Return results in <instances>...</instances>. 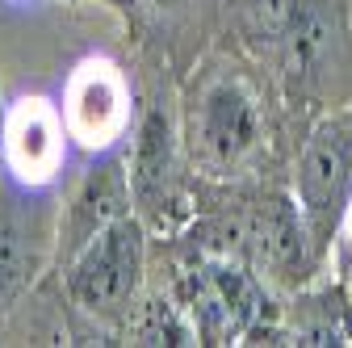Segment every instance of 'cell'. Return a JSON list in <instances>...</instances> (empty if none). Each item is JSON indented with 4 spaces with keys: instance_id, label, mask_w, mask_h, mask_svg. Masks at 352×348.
Here are the masks:
<instances>
[{
    "instance_id": "cell-2",
    "label": "cell",
    "mask_w": 352,
    "mask_h": 348,
    "mask_svg": "<svg viewBox=\"0 0 352 348\" xmlns=\"http://www.w3.org/2000/svg\"><path fill=\"white\" fill-rule=\"evenodd\" d=\"M63 122H67V135L88 151H109L122 139V130L130 122V97L113 63L88 59L72 72L67 97H63Z\"/></svg>"
},
{
    "instance_id": "cell-8",
    "label": "cell",
    "mask_w": 352,
    "mask_h": 348,
    "mask_svg": "<svg viewBox=\"0 0 352 348\" xmlns=\"http://www.w3.org/2000/svg\"><path fill=\"white\" fill-rule=\"evenodd\" d=\"M30 277V252H25V231L13 219V210H0V319L17 302Z\"/></svg>"
},
{
    "instance_id": "cell-12",
    "label": "cell",
    "mask_w": 352,
    "mask_h": 348,
    "mask_svg": "<svg viewBox=\"0 0 352 348\" xmlns=\"http://www.w3.org/2000/svg\"><path fill=\"white\" fill-rule=\"evenodd\" d=\"M5 122H9V109H5V101H0V147H5Z\"/></svg>"
},
{
    "instance_id": "cell-7",
    "label": "cell",
    "mask_w": 352,
    "mask_h": 348,
    "mask_svg": "<svg viewBox=\"0 0 352 348\" xmlns=\"http://www.w3.org/2000/svg\"><path fill=\"white\" fill-rule=\"evenodd\" d=\"M168 172H172V118L164 105H151L139 122V135H135V168H130L135 197L155 202Z\"/></svg>"
},
{
    "instance_id": "cell-3",
    "label": "cell",
    "mask_w": 352,
    "mask_h": 348,
    "mask_svg": "<svg viewBox=\"0 0 352 348\" xmlns=\"http://www.w3.org/2000/svg\"><path fill=\"white\" fill-rule=\"evenodd\" d=\"M63 113L42 101V97H25L9 109L5 122V160L13 168V177L21 185H47L55 181V172L63 168Z\"/></svg>"
},
{
    "instance_id": "cell-11",
    "label": "cell",
    "mask_w": 352,
    "mask_h": 348,
    "mask_svg": "<svg viewBox=\"0 0 352 348\" xmlns=\"http://www.w3.org/2000/svg\"><path fill=\"white\" fill-rule=\"evenodd\" d=\"M344 231H348V239H352V197H348V206H344Z\"/></svg>"
},
{
    "instance_id": "cell-4",
    "label": "cell",
    "mask_w": 352,
    "mask_h": 348,
    "mask_svg": "<svg viewBox=\"0 0 352 348\" xmlns=\"http://www.w3.org/2000/svg\"><path fill=\"white\" fill-rule=\"evenodd\" d=\"M260 139V109L256 97L239 80H218L201 101V151L210 164L231 168Z\"/></svg>"
},
{
    "instance_id": "cell-9",
    "label": "cell",
    "mask_w": 352,
    "mask_h": 348,
    "mask_svg": "<svg viewBox=\"0 0 352 348\" xmlns=\"http://www.w3.org/2000/svg\"><path fill=\"white\" fill-rule=\"evenodd\" d=\"M143 344H197V340H193V327L168 302H155L147 323H143Z\"/></svg>"
},
{
    "instance_id": "cell-10",
    "label": "cell",
    "mask_w": 352,
    "mask_h": 348,
    "mask_svg": "<svg viewBox=\"0 0 352 348\" xmlns=\"http://www.w3.org/2000/svg\"><path fill=\"white\" fill-rule=\"evenodd\" d=\"M311 0H260V17L269 30H294V21L302 17V9Z\"/></svg>"
},
{
    "instance_id": "cell-13",
    "label": "cell",
    "mask_w": 352,
    "mask_h": 348,
    "mask_svg": "<svg viewBox=\"0 0 352 348\" xmlns=\"http://www.w3.org/2000/svg\"><path fill=\"white\" fill-rule=\"evenodd\" d=\"M151 5H160V9H168V5H176V0H151Z\"/></svg>"
},
{
    "instance_id": "cell-5",
    "label": "cell",
    "mask_w": 352,
    "mask_h": 348,
    "mask_svg": "<svg viewBox=\"0 0 352 348\" xmlns=\"http://www.w3.org/2000/svg\"><path fill=\"white\" fill-rule=\"evenodd\" d=\"M298 189H302V206L315 219H327L336 206H348V197H352V130H348V122H327L311 139V147L302 155Z\"/></svg>"
},
{
    "instance_id": "cell-6",
    "label": "cell",
    "mask_w": 352,
    "mask_h": 348,
    "mask_svg": "<svg viewBox=\"0 0 352 348\" xmlns=\"http://www.w3.org/2000/svg\"><path fill=\"white\" fill-rule=\"evenodd\" d=\"M126 202H130V185L122 181V168L118 164L93 168L88 181L80 185V193H76V206H72V243L84 248L105 223L126 214Z\"/></svg>"
},
{
    "instance_id": "cell-1",
    "label": "cell",
    "mask_w": 352,
    "mask_h": 348,
    "mask_svg": "<svg viewBox=\"0 0 352 348\" xmlns=\"http://www.w3.org/2000/svg\"><path fill=\"white\" fill-rule=\"evenodd\" d=\"M143 277V227L135 214H118L105 223L84 248H76V260L67 269V294L93 315L122 311L139 290Z\"/></svg>"
}]
</instances>
